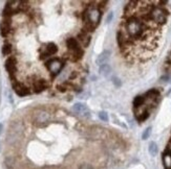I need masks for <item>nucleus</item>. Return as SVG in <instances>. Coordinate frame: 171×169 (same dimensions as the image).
Masks as SVG:
<instances>
[{
    "instance_id": "22",
    "label": "nucleus",
    "mask_w": 171,
    "mask_h": 169,
    "mask_svg": "<svg viewBox=\"0 0 171 169\" xmlns=\"http://www.w3.org/2000/svg\"><path fill=\"white\" fill-rule=\"evenodd\" d=\"M57 89L59 92H62V93H65L67 92L68 90H72V86H70L69 84H67V83H63V84H59L57 86Z\"/></svg>"
},
{
    "instance_id": "10",
    "label": "nucleus",
    "mask_w": 171,
    "mask_h": 169,
    "mask_svg": "<svg viewBox=\"0 0 171 169\" xmlns=\"http://www.w3.org/2000/svg\"><path fill=\"white\" fill-rule=\"evenodd\" d=\"M4 67H6V71L9 73V74H14V73L17 71V61L14 56H9L8 60L6 61V64H4Z\"/></svg>"
},
{
    "instance_id": "24",
    "label": "nucleus",
    "mask_w": 171,
    "mask_h": 169,
    "mask_svg": "<svg viewBox=\"0 0 171 169\" xmlns=\"http://www.w3.org/2000/svg\"><path fill=\"white\" fill-rule=\"evenodd\" d=\"M151 131H152V129H151L150 126L147 127V129L144 131L143 135H142V139H143V140H147L149 137H150V135H151Z\"/></svg>"
},
{
    "instance_id": "29",
    "label": "nucleus",
    "mask_w": 171,
    "mask_h": 169,
    "mask_svg": "<svg viewBox=\"0 0 171 169\" xmlns=\"http://www.w3.org/2000/svg\"><path fill=\"white\" fill-rule=\"evenodd\" d=\"M112 16H113V15H112V12H110V13L108 14V16H107V19H106V22H107V23L111 22V20H112Z\"/></svg>"
},
{
    "instance_id": "18",
    "label": "nucleus",
    "mask_w": 171,
    "mask_h": 169,
    "mask_svg": "<svg viewBox=\"0 0 171 169\" xmlns=\"http://www.w3.org/2000/svg\"><path fill=\"white\" fill-rule=\"evenodd\" d=\"M144 102H145V97L142 96V95H139V96H136V98H134V100H133V107H134V110L140 109V107L144 104Z\"/></svg>"
},
{
    "instance_id": "26",
    "label": "nucleus",
    "mask_w": 171,
    "mask_h": 169,
    "mask_svg": "<svg viewBox=\"0 0 171 169\" xmlns=\"http://www.w3.org/2000/svg\"><path fill=\"white\" fill-rule=\"evenodd\" d=\"M112 84L116 86L117 88H120L122 86V82H121V79H120L119 77L114 76V77H112Z\"/></svg>"
},
{
    "instance_id": "23",
    "label": "nucleus",
    "mask_w": 171,
    "mask_h": 169,
    "mask_svg": "<svg viewBox=\"0 0 171 169\" xmlns=\"http://www.w3.org/2000/svg\"><path fill=\"white\" fill-rule=\"evenodd\" d=\"M12 50H13V47L11 44L6 43L2 46V55H9L12 53Z\"/></svg>"
},
{
    "instance_id": "4",
    "label": "nucleus",
    "mask_w": 171,
    "mask_h": 169,
    "mask_svg": "<svg viewBox=\"0 0 171 169\" xmlns=\"http://www.w3.org/2000/svg\"><path fill=\"white\" fill-rule=\"evenodd\" d=\"M45 67L47 68V70L50 71V73L53 76H56L61 72V70L64 67V63L63 61H61L60 58H52L45 63Z\"/></svg>"
},
{
    "instance_id": "11",
    "label": "nucleus",
    "mask_w": 171,
    "mask_h": 169,
    "mask_svg": "<svg viewBox=\"0 0 171 169\" xmlns=\"http://www.w3.org/2000/svg\"><path fill=\"white\" fill-rule=\"evenodd\" d=\"M11 33V20L9 18H6L0 24V33L2 37H8L9 33Z\"/></svg>"
},
{
    "instance_id": "3",
    "label": "nucleus",
    "mask_w": 171,
    "mask_h": 169,
    "mask_svg": "<svg viewBox=\"0 0 171 169\" xmlns=\"http://www.w3.org/2000/svg\"><path fill=\"white\" fill-rule=\"evenodd\" d=\"M148 15L150 21L154 22L156 24H160V25H163V24L167 22V17L169 15V12L164 9V7L152 6Z\"/></svg>"
},
{
    "instance_id": "15",
    "label": "nucleus",
    "mask_w": 171,
    "mask_h": 169,
    "mask_svg": "<svg viewBox=\"0 0 171 169\" xmlns=\"http://www.w3.org/2000/svg\"><path fill=\"white\" fill-rule=\"evenodd\" d=\"M163 163L165 169H171V150H167L163 155Z\"/></svg>"
},
{
    "instance_id": "5",
    "label": "nucleus",
    "mask_w": 171,
    "mask_h": 169,
    "mask_svg": "<svg viewBox=\"0 0 171 169\" xmlns=\"http://www.w3.org/2000/svg\"><path fill=\"white\" fill-rule=\"evenodd\" d=\"M34 124L37 126H43L50 121V114L45 110H37L34 113Z\"/></svg>"
},
{
    "instance_id": "25",
    "label": "nucleus",
    "mask_w": 171,
    "mask_h": 169,
    "mask_svg": "<svg viewBox=\"0 0 171 169\" xmlns=\"http://www.w3.org/2000/svg\"><path fill=\"white\" fill-rule=\"evenodd\" d=\"M99 118L102 120V121L104 122H107L109 120V117H108V114H107L105 111H101L99 113Z\"/></svg>"
},
{
    "instance_id": "21",
    "label": "nucleus",
    "mask_w": 171,
    "mask_h": 169,
    "mask_svg": "<svg viewBox=\"0 0 171 169\" xmlns=\"http://www.w3.org/2000/svg\"><path fill=\"white\" fill-rule=\"evenodd\" d=\"M149 117V111L148 110H144L143 112H141L140 114H136V120L139 122H143L145 120H147Z\"/></svg>"
},
{
    "instance_id": "8",
    "label": "nucleus",
    "mask_w": 171,
    "mask_h": 169,
    "mask_svg": "<svg viewBox=\"0 0 171 169\" xmlns=\"http://www.w3.org/2000/svg\"><path fill=\"white\" fill-rule=\"evenodd\" d=\"M78 40V42H79L80 46H81L82 48H87L89 46L90 44V40H91V37H90V33H87L86 30H84V29H82L81 31H80L79 33H78L77 38H76Z\"/></svg>"
},
{
    "instance_id": "2",
    "label": "nucleus",
    "mask_w": 171,
    "mask_h": 169,
    "mask_svg": "<svg viewBox=\"0 0 171 169\" xmlns=\"http://www.w3.org/2000/svg\"><path fill=\"white\" fill-rule=\"evenodd\" d=\"M146 30V24L143 20H141L136 16H130L127 18L125 22V31L130 39H138L143 38V35Z\"/></svg>"
},
{
    "instance_id": "6",
    "label": "nucleus",
    "mask_w": 171,
    "mask_h": 169,
    "mask_svg": "<svg viewBox=\"0 0 171 169\" xmlns=\"http://www.w3.org/2000/svg\"><path fill=\"white\" fill-rule=\"evenodd\" d=\"M58 51V47L55 43H48L46 45H43L40 48L39 52H40V58L41 60H45V58H52L54 55H56Z\"/></svg>"
},
{
    "instance_id": "14",
    "label": "nucleus",
    "mask_w": 171,
    "mask_h": 169,
    "mask_svg": "<svg viewBox=\"0 0 171 169\" xmlns=\"http://www.w3.org/2000/svg\"><path fill=\"white\" fill-rule=\"evenodd\" d=\"M14 90H15L16 94L19 95V96H26V95L30 94V90H28V87H25L22 84H15L13 86Z\"/></svg>"
},
{
    "instance_id": "20",
    "label": "nucleus",
    "mask_w": 171,
    "mask_h": 169,
    "mask_svg": "<svg viewBox=\"0 0 171 169\" xmlns=\"http://www.w3.org/2000/svg\"><path fill=\"white\" fill-rule=\"evenodd\" d=\"M148 151H149V153H150V156L155 157L158 153V144H156L155 142L151 141L150 143H149V146H148Z\"/></svg>"
},
{
    "instance_id": "31",
    "label": "nucleus",
    "mask_w": 171,
    "mask_h": 169,
    "mask_svg": "<svg viewBox=\"0 0 171 169\" xmlns=\"http://www.w3.org/2000/svg\"><path fill=\"white\" fill-rule=\"evenodd\" d=\"M1 132H2V124L0 123V134H1Z\"/></svg>"
},
{
    "instance_id": "27",
    "label": "nucleus",
    "mask_w": 171,
    "mask_h": 169,
    "mask_svg": "<svg viewBox=\"0 0 171 169\" xmlns=\"http://www.w3.org/2000/svg\"><path fill=\"white\" fill-rule=\"evenodd\" d=\"M78 169H92V166L88 163H83L79 166Z\"/></svg>"
},
{
    "instance_id": "12",
    "label": "nucleus",
    "mask_w": 171,
    "mask_h": 169,
    "mask_svg": "<svg viewBox=\"0 0 171 169\" xmlns=\"http://www.w3.org/2000/svg\"><path fill=\"white\" fill-rule=\"evenodd\" d=\"M110 55L111 52L109 50H104L102 53H100L99 55H98L97 60H96V63L98 66H102V65H105V64H107L108 62L109 58H110Z\"/></svg>"
},
{
    "instance_id": "7",
    "label": "nucleus",
    "mask_w": 171,
    "mask_h": 169,
    "mask_svg": "<svg viewBox=\"0 0 171 169\" xmlns=\"http://www.w3.org/2000/svg\"><path fill=\"white\" fill-rule=\"evenodd\" d=\"M117 41H118V44L121 48V50H124L129 44L132 43V39L129 38V36L127 35V33L125 31V29H120V30L117 33Z\"/></svg>"
},
{
    "instance_id": "30",
    "label": "nucleus",
    "mask_w": 171,
    "mask_h": 169,
    "mask_svg": "<svg viewBox=\"0 0 171 169\" xmlns=\"http://www.w3.org/2000/svg\"><path fill=\"white\" fill-rule=\"evenodd\" d=\"M161 80H162V82H168V80H169V76H168V75H163V76L161 77Z\"/></svg>"
},
{
    "instance_id": "16",
    "label": "nucleus",
    "mask_w": 171,
    "mask_h": 169,
    "mask_svg": "<svg viewBox=\"0 0 171 169\" xmlns=\"http://www.w3.org/2000/svg\"><path fill=\"white\" fill-rule=\"evenodd\" d=\"M110 72H111V67L108 65V64H105V65L100 66V68H99V73L102 75V76H104V77L109 76Z\"/></svg>"
},
{
    "instance_id": "9",
    "label": "nucleus",
    "mask_w": 171,
    "mask_h": 169,
    "mask_svg": "<svg viewBox=\"0 0 171 169\" xmlns=\"http://www.w3.org/2000/svg\"><path fill=\"white\" fill-rule=\"evenodd\" d=\"M72 110L77 113V114H80L83 117H89L90 116V113L87 109V107L85 106L84 104H81V102H77V104H74L72 107Z\"/></svg>"
},
{
    "instance_id": "17",
    "label": "nucleus",
    "mask_w": 171,
    "mask_h": 169,
    "mask_svg": "<svg viewBox=\"0 0 171 169\" xmlns=\"http://www.w3.org/2000/svg\"><path fill=\"white\" fill-rule=\"evenodd\" d=\"M144 97H145V98L152 99V100H156L158 97H160V91H158V89H151V90H149L148 92H146Z\"/></svg>"
},
{
    "instance_id": "19",
    "label": "nucleus",
    "mask_w": 171,
    "mask_h": 169,
    "mask_svg": "<svg viewBox=\"0 0 171 169\" xmlns=\"http://www.w3.org/2000/svg\"><path fill=\"white\" fill-rule=\"evenodd\" d=\"M4 165L8 169H13L16 165V159L14 157H6L4 159Z\"/></svg>"
},
{
    "instance_id": "28",
    "label": "nucleus",
    "mask_w": 171,
    "mask_h": 169,
    "mask_svg": "<svg viewBox=\"0 0 171 169\" xmlns=\"http://www.w3.org/2000/svg\"><path fill=\"white\" fill-rule=\"evenodd\" d=\"M78 77V72L77 71H74V72H70V75H69V80H74L76 78Z\"/></svg>"
},
{
    "instance_id": "13",
    "label": "nucleus",
    "mask_w": 171,
    "mask_h": 169,
    "mask_svg": "<svg viewBox=\"0 0 171 169\" xmlns=\"http://www.w3.org/2000/svg\"><path fill=\"white\" fill-rule=\"evenodd\" d=\"M33 86H34V91L36 93H41L48 87V84L45 79H37L34 82Z\"/></svg>"
},
{
    "instance_id": "1",
    "label": "nucleus",
    "mask_w": 171,
    "mask_h": 169,
    "mask_svg": "<svg viewBox=\"0 0 171 169\" xmlns=\"http://www.w3.org/2000/svg\"><path fill=\"white\" fill-rule=\"evenodd\" d=\"M102 18V9H100L97 5H90L83 12L82 20H83V29L87 33H92L97 26L99 25Z\"/></svg>"
}]
</instances>
